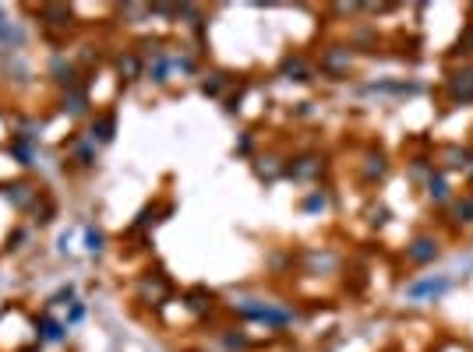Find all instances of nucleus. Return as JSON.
Here are the masks:
<instances>
[{
    "instance_id": "1",
    "label": "nucleus",
    "mask_w": 473,
    "mask_h": 352,
    "mask_svg": "<svg viewBox=\"0 0 473 352\" xmlns=\"http://www.w3.org/2000/svg\"><path fill=\"white\" fill-rule=\"evenodd\" d=\"M350 64H353V53H350L346 46H329V49L322 53V71L332 74V78L350 74Z\"/></svg>"
},
{
    "instance_id": "2",
    "label": "nucleus",
    "mask_w": 473,
    "mask_h": 352,
    "mask_svg": "<svg viewBox=\"0 0 473 352\" xmlns=\"http://www.w3.org/2000/svg\"><path fill=\"white\" fill-rule=\"evenodd\" d=\"M438 240H431V237H417L410 247H406V257H410V264H417V268H424V264H435L438 261Z\"/></svg>"
},
{
    "instance_id": "3",
    "label": "nucleus",
    "mask_w": 473,
    "mask_h": 352,
    "mask_svg": "<svg viewBox=\"0 0 473 352\" xmlns=\"http://www.w3.org/2000/svg\"><path fill=\"white\" fill-rule=\"evenodd\" d=\"M240 314L244 317H254V321H269V324H290L293 321V314L290 310H276V307H261V303H254V300H247V303H240Z\"/></svg>"
},
{
    "instance_id": "4",
    "label": "nucleus",
    "mask_w": 473,
    "mask_h": 352,
    "mask_svg": "<svg viewBox=\"0 0 473 352\" xmlns=\"http://www.w3.org/2000/svg\"><path fill=\"white\" fill-rule=\"evenodd\" d=\"M449 278H424V282H413V285H406V296L410 300H438V296H445L449 292Z\"/></svg>"
},
{
    "instance_id": "5",
    "label": "nucleus",
    "mask_w": 473,
    "mask_h": 352,
    "mask_svg": "<svg viewBox=\"0 0 473 352\" xmlns=\"http://www.w3.org/2000/svg\"><path fill=\"white\" fill-rule=\"evenodd\" d=\"M445 88H449V99H452V102H473V67L456 71Z\"/></svg>"
},
{
    "instance_id": "6",
    "label": "nucleus",
    "mask_w": 473,
    "mask_h": 352,
    "mask_svg": "<svg viewBox=\"0 0 473 352\" xmlns=\"http://www.w3.org/2000/svg\"><path fill=\"white\" fill-rule=\"evenodd\" d=\"M325 169V159L322 155H300L290 169H286V176H293V180H314Z\"/></svg>"
},
{
    "instance_id": "7",
    "label": "nucleus",
    "mask_w": 473,
    "mask_h": 352,
    "mask_svg": "<svg viewBox=\"0 0 473 352\" xmlns=\"http://www.w3.org/2000/svg\"><path fill=\"white\" fill-rule=\"evenodd\" d=\"M279 74L290 78V81H311V64L304 61V56H286V61L279 64Z\"/></svg>"
},
{
    "instance_id": "8",
    "label": "nucleus",
    "mask_w": 473,
    "mask_h": 352,
    "mask_svg": "<svg viewBox=\"0 0 473 352\" xmlns=\"http://www.w3.org/2000/svg\"><path fill=\"white\" fill-rule=\"evenodd\" d=\"M170 296V282L163 275H152L141 282V300H155V303H163Z\"/></svg>"
},
{
    "instance_id": "9",
    "label": "nucleus",
    "mask_w": 473,
    "mask_h": 352,
    "mask_svg": "<svg viewBox=\"0 0 473 352\" xmlns=\"http://www.w3.org/2000/svg\"><path fill=\"white\" fill-rule=\"evenodd\" d=\"M22 42H25V32L0 15V49H11V46H22Z\"/></svg>"
},
{
    "instance_id": "10",
    "label": "nucleus",
    "mask_w": 473,
    "mask_h": 352,
    "mask_svg": "<svg viewBox=\"0 0 473 352\" xmlns=\"http://www.w3.org/2000/svg\"><path fill=\"white\" fill-rule=\"evenodd\" d=\"M385 173H389V162H385V155H382V152H371V155H367V166H364V180H367V184L382 180Z\"/></svg>"
},
{
    "instance_id": "11",
    "label": "nucleus",
    "mask_w": 473,
    "mask_h": 352,
    "mask_svg": "<svg viewBox=\"0 0 473 352\" xmlns=\"http://www.w3.org/2000/svg\"><path fill=\"white\" fill-rule=\"evenodd\" d=\"M39 342H49V345H54V342H64V324L61 321H54V317H39Z\"/></svg>"
},
{
    "instance_id": "12",
    "label": "nucleus",
    "mask_w": 473,
    "mask_h": 352,
    "mask_svg": "<svg viewBox=\"0 0 473 352\" xmlns=\"http://www.w3.org/2000/svg\"><path fill=\"white\" fill-rule=\"evenodd\" d=\"M442 159H445V166H456V169H470V162H473V155H470V148H459V145H449L445 152H442Z\"/></svg>"
},
{
    "instance_id": "13",
    "label": "nucleus",
    "mask_w": 473,
    "mask_h": 352,
    "mask_svg": "<svg viewBox=\"0 0 473 352\" xmlns=\"http://www.w3.org/2000/svg\"><path fill=\"white\" fill-rule=\"evenodd\" d=\"M117 71H121V78H124V81H134V78L141 74V61H138L134 53H124L121 61H117Z\"/></svg>"
},
{
    "instance_id": "14",
    "label": "nucleus",
    "mask_w": 473,
    "mask_h": 352,
    "mask_svg": "<svg viewBox=\"0 0 473 352\" xmlns=\"http://www.w3.org/2000/svg\"><path fill=\"white\" fill-rule=\"evenodd\" d=\"M42 18H49V25H71V8H64V4H46L42 8Z\"/></svg>"
},
{
    "instance_id": "15",
    "label": "nucleus",
    "mask_w": 473,
    "mask_h": 352,
    "mask_svg": "<svg viewBox=\"0 0 473 352\" xmlns=\"http://www.w3.org/2000/svg\"><path fill=\"white\" fill-rule=\"evenodd\" d=\"M85 109H88V99H85V92H82V88H75V92H68V95H64V113L82 116Z\"/></svg>"
},
{
    "instance_id": "16",
    "label": "nucleus",
    "mask_w": 473,
    "mask_h": 352,
    "mask_svg": "<svg viewBox=\"0 0 473 352\" xmlns=\"http://www.w3.org/2000/svg\"><path fill=\"white\" fill-rule=\"evenodd\" d=\"M8 198H11L18 208H29V205L36 201V191H32L29 184H11V187H8Z\"/></svg>"
},
{
    "instance_id": "17",
    "label": "nucleus",
    "mask_w": 473,
    "mask_h": 352,
    "mask_svg": "<svg viewBox=\"0 0 473 352\" xmlns=\"http://www.w3.org/2000/svg\"><path fill=\"white\" fill-rule=\"evenodd\" d=\"M254 173L261 176V180H276V176H279V173H286V169L279 166V159H276V155H269V159H261V162L254 166Z\"/></svg>"
},
{
    "instance_id": "18",
    "label": "nucleus",
    "mask_w": 473,
    "mask_h": 352,
    "mask_svg": "<svg viewBox=\"0 0 473 352\" xmlns=\"http://www.w3.org/2000/svg\"><path fill=\"white\" fill-rule=\"evenodd\" d=\"M428 194H431V201H445V198H449V184H445L442 173H431V176H428Z\"/></svg>"
},
{
    "instance_id": "19",
    "label": "nucleus",
    "mask_w": 473,
    "mask_h": 352,
    "mask_svg": "<svg viewBox=\"0 0 473 352\" xmlns=\"http://www.w3.org/2000/svg\"><path fill=\"white\" fill-rule=\"evenodd\" d=\"M452 218H456V222H466V225L473 222V194H470V198H459V201L452 205Z\"/></svg>"
},
{
    "instance_id": "20",
    "label": "nucleus",
    "mask_w": 473,
    "mask_h": 352,
    "mask_svg": "<svg viewBox=\"0 0 473 352\" xmlns=\"http://www.w3.org/2000/svg\"><path fill=\"white\" fill-rule=\"evenodd\" d=\"M114 138V116H102V120L92 127V141H99V145H107Z\"/></svg>"
},
{
    "instance_id": "21",
    "label": "nucleus",
    "mask_w": 473,
    "mask_h": 352,
    "mask_svg": "<svg viewBox=\"0 0 473 352\" xmlns=\"http://www.w3.org/2000/svg\"><path fill=\"white\" fill-rule=\"evenodd\" d=\"M102 243H107V240H102V232L95 225H85V250L88 254H102Z\"/></svg>"
},
{
    "instance_id": "22",
    "label": "nucleus",
    "mask_w": 473,
    "mask_h": 352,
    "mask_svg": "<svg viewBox=\"0 0 473 352\" xmlns=\"http://www.w3.org/2000/svg\"><path fill=\"white\" fill-rule=\"evenodd\" d=\"M223 85H226V74H212L208 81H201V92H205V95H219Z\"/></svg>"
},
{
    "instance_id": "23",
    "label": "nucleus",
    "mask_w": 473,
    "mask_h": 352,
    "mask_svg": "<svg viewBox=\"0 0 473 352\" xmlns=\"http://www.w3.org/2000/svg\"><path fill=\"white\" fill-rule=\"evenodd\" d=\"M325 201H329L325 194H314V198H307V201H304V208H307V211H318V208H325Z\"/></svg>"
},
{
    "instance_id": "24",
    "label": "nucleus",
    "mask_w": 473,
    "mask_h": 352,
    "mask_svg": "<svg viewBox=\"0 0 473 352\" xmlns=\"http://www.w3.org/2000/svg\"><path fill=\"white\" fill-rule=\"evenodd\" d=\"M389 222V208H371V225H385Z\"/></svg>"
},
{
    "instance_id": "25",
    "label": "nucleus",
    "mask_w": 473,
    "mask_h": 352,
    "mask_svg": "<svg viewBox=\"0 0 473 352\" xmlns=\"http://www.w3.org/2000/svg\"><path fill=\"white\" fill-rule=\"evenodd\" d=\"M470 46H473V32H466V39H459V46H456V53H473Z\"/></svg>"
},
{
    "instance_id": "26",
    "label": "nucleus",
    "mask_w": 473,
    "mask_h": 352,
    "mask_svg": "<svg viewBox=\"0 0 473 352\" xmlns=\"http://www.w3.org/2000/svg\"><path fill=\"white\" fill-rule=\"evenodd\" d=\"M470 176H473V166H470Z\"/></svg>"
}]
</instances>
